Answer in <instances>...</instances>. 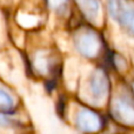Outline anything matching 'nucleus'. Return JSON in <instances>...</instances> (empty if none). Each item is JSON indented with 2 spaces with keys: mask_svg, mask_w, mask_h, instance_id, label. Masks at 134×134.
<instances>
[{
  "mask_svg": "<svg viewBox=\"0 0 134 134\" xmlns=\"http://www.w3.org/2000/svg\"><path fill=\"white\" fill-rule=\"evenodd\" d=\"M108 8L111 15L134 34V9L126 6L121 0H109Z\"/></svg>",
  "mask_w": 134,
  "mask_h": 134,
  "instance_id": "f257e3e1",
  "label": "nucleus"
},
{
  "mask_svg": "<svg viewBox=\"0 0 134 134\" xmlns=\"http://www.w3.org/2000/svg\"><path fill=\"white\" fill-rule=\"evenodd\" d=\"M76 47L82 55L87 58H94L100 52L101 41L94 32H85L76 40Z\"/></svg>",
  "mask_w": 134,
  "mask_h": 134,
  "instance_id": "f03ea898",
  "label": "nucleus"
},
{
  "mask_svg": "<svg viewBox=\"0 0 134 134\" xmlns=\"http://www.w3.org/2000/svg\"><path fill=\"white\" fill-rule=\"evenodd\" d=\"M76 125L81 131L95 132L101 127V119L97 113L90 109H81L76 115Z\"/></svg>",
  "mask_w": 134,
  "mask_h": 134,
  "instance_id": "7ed1b4c3",
  "label": "nucleus"
},
{
  "mask_svg": "<svg viewBox=\"0 0 134 134\" xmlns=\"http://www.w3.org/2000/svg\"><path fill=\"white\" fill-rule=\"evenodd\" d=\"M114 118L125 125H134V107L125 100L118 99L113 106Z\"/></svg>",
  "mask_w": 134,
  "mask_h": 134,
  "instance_id": "20e7f679",
  "label": "nucleus"
},
{
  "mask_svg": "<svg viewBox=\"0 0 134 134\" xmlns=\"http://www.w3.org/2000/svg\"><path fill=\"white\" fill-rule=\"evenodd\" d=\"M91 92L95 98H105L108 92V79L104 71L98 69L91 78Z\"/></svg>",
  "mask_w": 134,
  "mask_h": 134,
  "instance_id": "39448f33",
  "label": "nucleus"
},
{
  "mask_svg": "<svg viewBox=\"0 0 134 134\" xmlns=\"http://www.w3.org/2000/svg\"><path fill=\"white\" fill-rule=\"evenodd\" d=\"M82 14L90 20H95L99 15L100 5L98 0H75Z\"/></svg>",
  "mask_w": 134,
  "mask_h": 134,
  "instance_id": "423d86ee",
  "label": "nucleus"
},
{
  "mask_svg": "<svg viewBox=\"0 0 134 134\" xmlns=\"http://www.w3.org/2000/svg\"><path fill=\"white\" fill-rule=\"evenodd\" d=\"M13 99L7 92L0 88V108L1 109H11L13 107Z\"/></svg>",
  "mask_w": 134,
  "mask_h": 134,
  "instance_id": "0eeeda50",
  "label": "nucleus"
},
{
  "mask_svg": "<svg viewBox=\"0 0 134 134\" xmlns=\"http://www.w3.org/2000/svg\"><path fill=\"white\" fill-rule=\"evenodd\" d=\"M15 124V120L8 114L0 113V125L1 126H12Z\"/></svg>",
  "mask_w": 134,
  "mask_h": 134,
  "instance_id": "6e6552de",
  "label": "nucleus"
},
{
  "mask_svg": "<svg viewBox=\"0 0 134 134\" xmlns=\"http://www.w3.org/2000/svg\"><path fill=\"white\" fill-rule=\"evenodd\" d=\"M65 1L66 0H48V4L51 5L53 8H58V7H60Z\"/></svg>",
  "mask_w": 134,
  "mask_h": 134,
  "instance_id": "1a4fd4ad",
  "label": "nucleus"
},
{
  "mask_svg": "<svg viewBox=\"0 0 134 134\" xmlns=\"http://www.w3.org/2000/svg\"><path fill=\"white\" fill-rule=\"evenodd\" d=\"M133 92H134V83H133Z\"/></svg>",
  "mask_w": 134,
  "mask_h": 134,
  "instance_id": "9d476101",
  "label": "nucleus"
}]
</instances>
